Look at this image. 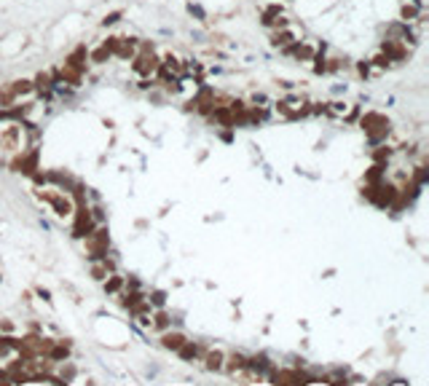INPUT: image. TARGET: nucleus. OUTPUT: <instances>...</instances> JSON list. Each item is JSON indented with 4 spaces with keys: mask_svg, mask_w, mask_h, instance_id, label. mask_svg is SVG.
Returning <instances> with one entry per match:
<instances>
[{
    "mask_svg": "<svg viewBox=\"0 0 429 386\" xmlns=\"http://www.w3.org/2000/svg\"><path fill=\"white\" fill-rule=\"evenodd\" d=\"M121 16H124V14H121V11H115V14H110V16H105V22H102V24H105V27H107V24H113V22H118V19H121Z\"/></svg>",
    "mask_w": 429,
    "mask_h": 386,
    "instance_id": "1a4fd4ad",
    "label": "nucleus"
},
{
    "mask_svg": "<svg viewBox=\"0 0 429 386\" xmlns=\"http://www.w3.org/2000/svg\"><path fill=\"white\" fill-rule=\"evenodd\" d=\"M279 110H285V113H290V115H300L306 110V102H303V97H285V100L279 102Z\"/></svg>",
    "mask_w": 429,
    "mask_h": 386,
    "instance_id": "f257e3e1",
    "label": "nucleus"
},
{
    "mask_svg": "<svg viewBox=\"0 0 429 386\" xmlns=\"http://www.w3.org/2000/svg\"><path fill=\"white\" fill-rule=\"evenodd\" d=\"M177 351H180V357H182V359H188V362H191V359L204 357V349H201L199 343H188V341H182Z\"/></svg>",
    "mask_w": 429,
    "mask_h": 386,
    "instance_id": "7ed1b4c3",
    "label": "nucleus"
},
{
    "mask_svg": "<svg viewBox=\"0 0 429 386\" xmlns=\"http://www.w3.org/2000/svg\"><path fill=\"white\" fill-rule=\"evenodd\" d=\"M188 14H191V16H196V19H199V22H207V11L201 8L199 3H193V0H191V3H188Z\"/></svg>",
    "mask_w": 429,
    "mask_h": 386,
    "instance_id": "423d86ee",
    "label": "nucleus"
},
{
    "mask_svg": "<svg viewBox=\"0 0 429 386\" xmlns=\"http://www.w3.org/2000/svg\"><path fill=\"white\" fill-rule=\"evenodd\" d=\"M124 284H126V281L121 277H105V292H107V295L121 292V290H124Z\"/></svg>",
    "mask_w": 429,
    "mask_h": 386,
    "instance_id": "39448f33",
    "label": "nucleus"
},
{
    "mask_svg": "<svg viewBox=\"0 0 429 386\" xmlns=\"http://www.w3.org/2000/svg\"><path fill=\"white\" fill-rule=\"evenodd\" d=\"M182 341H185V338H182V335H167V338H164V346H169V349H180V343Z\"/></svg>",
    "mask_w": 429,
    "mask_h": 386,
    "instance_id": "0eeeda50",
    "label": "nucleus"
},
{
    "mask_svg": "<svg viewBox=\"0 0 429 386\" xmlns=\"http://www.w3.org/2000/svg\"><path fill=\"white\" fill-rule=\"evenodd\" d=\"M362 126H365V132L370 134V137H373L376 132L389 134V132H386V129H389V124H386V121L381 118V115H365V118H362Z\"/></svg>",
    "mask_w": 429,
    "mask_h": 386,
    "instance_id": "f03ea898",
    "label": "nucleus"
},
{
    "mask_svg": "<svg viewBox=\"0 0 429 386\" xmlns=\"http://www.w3.org/2000/svg\"><path fill=\"white\" fill-rule=\"evenodd\" d=\"M223 351H204V365L207 370H223Z\"/></svg>",
    "mask_w": 429,
    "mask_h": 386,
    "instance_id": "20e7f679",
    "label": "nucleus"
},
{
    "mask_svg": "<svg viewBox=\"0 0 429 386\" xmlns=\"http://www.w3.org/2000/svg\"><path fill=\"white\" fill-rule=\"evenodd\" d=\"M210 72H212V75H220V72H223V67H217V65H212V67H210Z\"/></svg>",
    "mask_w": 429,
    "mask_h": 386,
    "instance_id": "f8f14e48",
    "label": "nucleus"
},
{
    "mask_svg": "<svg viewBox=\"0 0 429 386\" xmlns=\"http://www.w3.org/2000/svg\"><path fill=\"white\" fill-rule=\"evenodd\" d=\"M330 113L343 115V113H346V105H343V102H333V105H330Z\"/></svg>",
    "mask_w": 429,
    "mask_h": 386,
    "instance_id": "6e6552de",
    "label": "nucleus"
},
{
    "mask_svg": "<svg viewBox=\"0 0 429 386\" xmlns=\"http://www.w3.org/2000/svg\"><path fill=\"white\" fill-rule=\"evenodd\" d=\"M0 281H3V277H0Z\"/></svg>",
    "mask_w": 429,
    "mask_h": 386,
    "instance_id": "ddd939ff",
    "label": "nucleus"
},
{
    "mask_svg": "<svg viewBox=\"0 0 429 386\" xmlns=\"http://www.w3.org/2000/svg\"><path fill=\"white\" fill-rule=\"evenodd\" d=\"M220 140H223V142H234V134L225 132V134H220Z\"/></svg>",
    "mask_w": 429,
    "mask_h": 386,
    "instance_id": "9b49d317",
    "label": "nucleus"
},
{
    "mask_svg": "<svg viewBox=\"0 0 429 386\" xmlns=\"http://www.w3.org/2000/svg\"><path fill=\"white\" fill-rule=\"evenodd\" d=\"M343 91H346V83H335V86H333V94H335V97L343 94Z\"/></svg>",
    "mask_w": 429,
    "mask_h": 386,
    "instance_id": "9d476101",
    "label": "nucleus"
}]
</instances>
